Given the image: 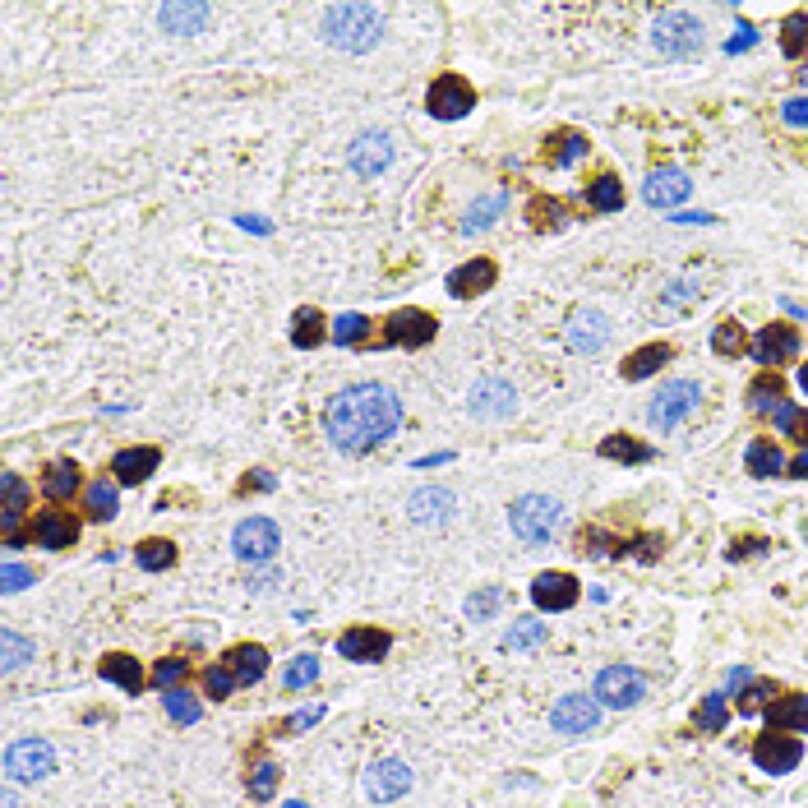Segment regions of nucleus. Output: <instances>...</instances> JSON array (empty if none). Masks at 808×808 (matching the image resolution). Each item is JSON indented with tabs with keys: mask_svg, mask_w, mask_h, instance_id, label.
I'll list each match as a JSON object with an SVG mask.
<instances>
[{
	"mask_svg": "<svg viewBox=\"0 0 808 808\" xmlns=\"http://www.w3.org/2000/svg\"><path fill=\"white\" fill-rule=\"evenodd\" d=\"M162 707H167L171 721H181V725H194V721H199V702H194L190 693H185V688H167Z\"/></svg>",
	"mask_w": 808,
	"mask_h": 808,
	"instance_id": "nucleus-45",
	"label": "nucleus"
},
{
	"mask_svg": "<svg viewBox=\"0 0 808 808\" xmlns=\"http://www.w3.org/2000/svg\"><path fill=\"white\" fill-rule=\"evenodd\" d=\"M772 693H776V688L767 684V679H758V684H748L744 693H739V712H748V716H753V712H767V707H772V702H767V698H772Z\"/></svg>",
	"mask_w": 808,
	"mask_h": 808,
	"instance_id": "nucleus-51",
	"label": "nucleus"
},
{
	"mask_svg": "<svg viewBox=\"0 0 808 808\" xmlns=\"http://www.w3.org/2000/svg\"><path fill=\"white\" fill-rule=\"evenodd\" d=\"M365 328H370V319H365V314H342L338 324H333V342H342V347H356V342L365 338Z\"/></svg>",
	"mask_w": 808,
	"mask_h": 808,
	"instance_id": "nucleus-50",
	"label": "nucleus"
},
{
	"mask_svg": "<svg viewBox=\"0 0 808 808\" xmlns=\"http://www.w3.org/2000/svg\"><path fill=\"white\" fill-rule=\"evenodd\" d=\"M319 716H324V707H310V712L291 716V721H287V735H296V730H305V725H314V721H319Z\"/></svg>",
	"mask_w": 808,
	"mask_h": 808,
	"instance_id": "nucleus-58",
	"label": "nucleus"
},
{
	"mask_svg": "<svg viewBox=\"0 0 808 808\" xmlns=\"http://www.w3.org/2000/svg\"><path fill=\"white\" fill-rule=\"evenodd\" d=\"M601 458H610V462H647L652 458V448L638 444L633 435H610V439H601Z\"/></svg>",
	"mask_w": 808,
	"mask_h": 808,
	"instance_id": "nucleus-38",
	"label": "nucleus"
},
{
	"mask_svg": "<svg viewBox=\"0 0 808 808\" xmlns=\"http://www.w3.org/2000/svg\"><path fill=\"white\" fill-rule=\"evenodd\" d=\"M767 721H772V730H781V735H808V698H799V693L776 698L772 707H767Z\"/></svg>",
	"mask_w": 808,
	"mask_h": 808,
	"instance_id": "nucleus-25",
	"label": "nucleus"
},
{
	"mask_svg": "<svg viewBox=\"0 0 808 808\" xmlns=\"http://www.w3.org/2000/svg\"><path fill=\"white\" fill-rule=\"evenodd\" d=\"M527 218H531V227L536 231H555L559 222H564V204H559V199H531Z\"/></svg>",
	"mask_w": 808,
	"mask_h": 808,
	"instance_id": "nucleus-43",
	"label": "nucleus"
},
{
	"mask_svg": "<svg viewBox=\"0 0 808 808\" xmlns=\"http://www.w3.org/2000/svg\"><path fill=\"white\" fill-rule=\"evenodd\" d=\"M748 347V333L739 319H721V324L712 328V351L716 356H739V351Z\"/></svg>",
	"mask_w": 808,
	"mask_h": 808,
	"instance_id": "nucleus-39",
	"label": "nucleus"
},
{
	"mask_svg": "<svg viewBox=\"0 0 808 808\" xmlns=\"http://www.w3.org/2000/svg\"><path fill=\"white\" fill-rule=\"evenodd\" d=\"M753 762H758V772H772V776H785L795 772L799 762H804V744H799L795 735H781V730H767V735L753 744Z\"/></svg>",
	"mask_w": 808,
	"mask_h": 808,
	"instance_id": "nucleus-11",
	"label": "nucleus"
},
{
	"mask_svg": "<svg viewBox=\"0 0 808 808\" xmlns=\"http://www.w3.org/2000/svg\"><path fill=\"white\" fill-rule=\"evenodd\" d=\"M499 601H504V591H499V587H485V591H476V596L467 601V615H471V619H490V615L499 610Z\"/></svg>",
	"mask_w": 808,
	"mask_h": 808,
	"instance_id": "nucleus-53",
	"label": "nucleus"
},
{
	"mask_svg": "<svg viewBox=\"0 0 808 808\" xmlns=\"http://www.w3.org/2000/svg\"><path fill=\"white\" fill-rule=\"evenodd\" d=\"M333 328H328V319H324V310H314V305H301V310L291 314V342L301 351H314L319 342L328 338Z\"/></svg>",
	"mask_w": 808,
	"mask_h": 808,
	"instance_id": "nucleus-26",
	"label": "nucleus"
},
{
	"mask_svg": "<svg viewBox=\"0 0 808 808\" xmlns=\"http://www.w3.org/2000/svg\"><path fill=\"white\" fill-rule=\"evenodd\" d=\"M33 541L42 550H70L79 541V518L65 513V508H42L33 518Z\"/></svg>",
	"mask_w": 808,
	"mask_h": 808,
	"instance_id": "nucleus-16",
	"label": "nucleus"
},
{
	"mask_svg": "<svg viewBox=\"0 0 808 808\" xmlns=\"http://www.w3.org/2000/svg\"><path fill=\"white\" fill-rule=\"evenodd\" d=\"M425 107H430L435 121H462L476 107V93H471V84L462 74H439L430 84V93H425Z\"/></svg>",
	"mask_w": 808,
	"mask_h": 808,
	"instance_id": "nucleus-5",
	"label": "nucleus"
},
{
	"mask_svg": "<svg viewBox=\"0 0 808 808\" xmlns=\"http://www.w3.org/2000/svg\"><path fill=\"white\" fill-rule=\"evenodd\" d=\"M97 670H102L107 684L125 688V693H139V688H144V665L134 661V656H125V652H107Z\"/></svg>",
	"mask_w": 808,
	"mask_h": 808,
	"instance_id": "nucleus-28",
	"label": "nucleus"
},
{
	"mask_svg": "<svg viewBox=\"0 0 808 808\" xmlns=\"http://www.w3.org/2000/svg\"><path fill=\"white\" fill-rule=\"evenodd\" d=\"M688 190H693V181H688L684 171L661 167V171H652V176H647V185H642V199H647L652 208H675V204H684V199H688Z\"/></svg>",
	"mask_w": 808,
	"mask_h": 808,
	"instance_id": "nucleus-20",
	"label": "nucleus"
},
{
	"mask_svg": "<svg viewBox=\"0 0 808 808\" xmlns=\"http://www.w3.org/2000/svg\"><path fill=\"white\" fill-rule=\"evenodd\" d=\"M698 730H725V693H707L698 707Z\"/></svg>",
	"mask_w": 808,
	"mask_h": 808,
	"instance_id": "nucleus-49",
	"label": "nucleus"
},
{
	"mask_svg": "<svg viewBox=\"0 0 808 808\" xmlns=\"http://www.w3.org/2000/svg\"><path fill=\"white\" fill-rule=\"evenodd\" d=\"M790 476H799V481H808V448H799V458L790 462Z\"/></svg>",
	"mask_w": 808,
	"mask_h": 808,
	"instance_id": "nucleus-60",
	"label": "nucleus"
},
{
	"mask_svg": "<svg viewBox=\"0 0 808 808\" xmlns=\"http://www.w3.org/2000/svg\"><path fill=\"white\" fill-rule=\"evenodd\" d=\"M116 504H121V499H116V485H111L107 476H102V481H93V485H88L84 508H88V518H93V522H107V518H116Z\"/></svg>",
	"mask_w": 808,
	"mask_h": 808,
	"instance_id": "nucleus-35",
	"label": "nucleus"
},
{
	"mask_svg": "<svg viewBox=\"0 0 808 808\" xmlns=\"http://www.w3.org/2000/svg\"><path fill=\"white\" fill-rule=\"evenodd\" d=\"M398 425L402 402L388 384H351L324 407V430L342 453H365V448L384 444Z\"/></svg>",
	"mask_w": 808,
	"mask_h": 808,
	"instance_id": "nucleus-1",
	"label": "nucleus"
},
{
	"mask_svg": "<svg viewBox=\"0 0 808 808\" xmlns=\"http://www.w3.org/2000/svg\"><path fill=\"white\" fill-rule=\"evenodd\" d=\"M213 19V5H162L157 10V24L167 28V33H199V28Z\"/></svg>",
	"mask_w": 808,
	"mask_h": 808,
	"instance_id": "nucleus-27",
	"label": "nucleus"
},
{
	"mask_svg": "<svg viewBox=\"0 0 808 808\" xmlns=\"http://www.w3.org/2000/svg\"><path fill=\"white\" fill-rule=\"evenodd\" d=\"M134 564L144 568V573H167V568L176 564V545H171L167 536H153V541H144L134 550Z\"/></svg>",
	"mask_w": 808,
	"mask_h": 808,
	"instance_id": "nucleus-34",
	"label": "nucleus"
},
{
	"mask_svg": "<svg viewBox=\"0 0 808 808\" xmlns=\"http://www.w3.org/2000/svg\"><path fill=\"white\" fill-rule=\"evenodd\" d=\"M185 675H190V661H181V656H162V661L153 665V684L167 693V688H181Z\"/></svg>",
	"mask_w": 808,
	"mask_h": 808,
	"instance_id": "nucleus-44",
	"label": "nucleus"
},
{
	"mask_svg": "<svg viewBox=\"0 0 808 808\" xmlns=\"http://www.w3.org/2000/svg\"><path fill=\"white\" fill-rule=\"evenodd\" d=\"M656 51L661 56H670V61H693L702 51V24L693 19V14L684 10H670L656 19V33H652Z\"/></svg>",
	"mask_w": 808,
	"mask_h": 808,
	"instance_id": "nucleus-3",
	"label": "nucleus"
},
{
	"mask_svg": "<svg viewBox=\"0 0 808 808\" xmlns=\"http://www.w3.org/2000/svg\"><path fill=\"white\" fill-rule=\"evenodd\" d=\"M42 490H47V499H70L74 490H79V467H74L70 458H61V462H51L47 467V476H42Z\"/></svg>",
	"mask_w": 808,
	"mask_h": 808,
	"instance_id": "nucleus-32",
	"label": "nucleus"
},
{
	"mask_svg": "<svg viewBox=\"0 0 808 808\" xmlns=\"http://www.w3.org/2000/svg\"><path fill=\"white\" fill-rule=\"evenodd\" d=\"M753 42H758V37H753V28H739V37H730V42H725V51H748Z\"/></svg>",
	"mask_w": 808,
	"mask_h": 808,
	"instance_id": "nucleus-59",
	"label": "nucleus"
},
{
	"mask_svg": "<svg viewBox=\"0 0 808 808\" xmlns=\"http://www.w3.org/2000/svg\"><path fill=\"white\" fill-rule=\"evenodd\" d=\"M435 333H439L435 314L416 310V305L393 310L384 319V347H425V342H435Z\"/></svg>",
	"mask_w": 808,
	"mask_h": 808,
	"instance_id": "nucleus-6",
	"label": "nucleus"
},
{
	"mask_svg": "<svg viewBox=\"0 0 808 808\" xmlns=\"http://www.w3.org/2000/svg\"><path fill=\"white\" fill-rule=\"evenodd\" d=\"M591 698L601 702V707H638L642 698H647V684H642L638 670H628V665H610V670H601L596 675V693Z\"/></svg>",
	"mask_w": 808,
	"mask_h": 808,
	"instance_id": "nucleus-8",
	"label": "nucleus"
},
{
	"mask_svg": "<svg viewBox=\"0 0 808 808\" xmlns=\"http://www.w3.org/2000/svg\"><path fill=\"white\" fill-rule=\"evenodd\" d=\"M347 162H351V171L356 176H379V171L393 162V139L388 134H361L356 144H351V153H347Z\"/></svg>",
	"mask_w": 808,
	"mask_h": 808,
	"instance_id": "nucleus-19",
	"label": "nucleus"
},
{
	"mask_svg": "<svg viewBox=\"0 0 808 808\" xmlns=\"http://www.w3.org/2000/svg\"><path fill=\"white\" fill-rule=\"evenodd\" d=\"M338 652L347 656V661H356V665H374V661H384V656L393 652V638H388L384 628L361 624V628H347V633H342Z\"/></svg>",
	"mask_w": 808,
	"mask_h": 808,
	"instance_id": "nucleus-15",
	"label": "nucleus"
},
{
	"mask_svg": "<svg viewBox=\"0 0 808 808\" xmlns=\"http://www.w3.org/2000/svg\"><path fill=\"white\" fill-rule=\"evenodd\" d=\"M559 513H564V508H559L550 495H522L518 504L508 508V522H513V531H518L522 541L541 545L559 531Z\"/></svg>",
	"mask_w": 808,
	"mask_h": 808,
	"instance_id": "nucleus-4",
	"label": "nucleus"
},
{
	"mask_svg": "<svg viewBox=\"0 0 808 808\" xmlns=\"http://www.w3.org/2000/svg\"><path fill=\"white\" fill-rule=\"evenodd\" d=\"M661 365H670V347L665 342H647V347H638L624 361V379H652Z\"/></svg>",
	"mask_w": 808,
	"mask_h": 808,
	"instance_id": "nucleus-31",
	"label": "nucleus"
},
{
	"mask_svg": "<svg viewBox=\"0 0 808 808\" xmlns=\"http://www.w3.org/2000/svg\"><path fill=\"white\" fill-rule=\"evenodd\" d=\"M287 808H305V804H287Z\"/></svg>",
	"mask_w": 808,
	"mask_h": 808,
	"instance_id": "nucleus-64",
	"label": "nucleus"
},
{
	"mask_svg": "<svg viewBox=\"0 0 808 808\" xmlns=\"http://www.w3.org/2000/svg\"><path fill=\"white\" fill-rule=\"evenodd\" d=\"M605 342H610V319L601 310H578L568 319V347L578 356H596Z\"/></svg>",
	"mask_w": 808,
	"mask_h": 808,
	"instance_id": "nucleus-17",
	"label": "nucleus"
},
{
	"mask_svg": "<svg viewBox=\"0 0 808 808\" xmlns=\"http://www.w3.org/2000/svg\"><path fill=\"white\" fill-rule=\"evenodd\" d=\"M531 601L541 605V610H550V615L573 610L578 605V578L573 573H541V578L531 582Z\"/></svg>",
	"mask_w": 808,
	"mask_h": 808,
	"instance_id": "nucleus-18",
	"label": "nucleus"
},
{
	"mask_svg": "<svg viewBox=\"0 0 808 808\" xmlns=\"http://www.w3.org/2000/svg\"><path fill=\"white\" fill-rule=\"evenodd\" d=\"M5 772L19 776V781H42V776L56 772V748L47 739H19V744L5 748Z\"/></svg>",
	"mask_w": 808,
	"mask_h": 808,
	"instance_id": "nucleus-9",
	"label": "nucleus"
},
{
	"mask_svg": "<svg viewBox=\"0 0 808 808\" xmlns=\"http://www.w3.org/2000/svg\"><path fill=\"white\" fill-rule=\"evenodd\" d=\"M772 425L781 430V435H795L799 444L808 448V411H799L795 402H785V398L776 402V407H772Z\"/></svg>",
	"mask_w": 808,
	"mask_h": 808,
	"instance_id": "nucleus-37",
	"label": "nucleus"
},
{
	"mask_svg": "<svg viewBox=\"0 0 808 808\" xmlns=\"http://www.w3.org/2000/svg\"><path fill=\"white\" fill-rule=\"evenodd\" d=\"M499 208H504V199H499V194H495V199H481V204H476V208H471V213H467V222H462V231L490 227V222H495V213H499Z\"/></svg>",
	"mask_w": 808,
	"mask_h": 808,
	"instance_id": "nucleus-54",
	"label": "nucleus"
},
{
	"mask_svg": "<svg viewBox=\"0 0 808 808\" xmlns=\"http://www.w3.org/2000/svg\"><path fill=\"white\" fill-rule=\"evenodd\" d=\"M582 153H587V134H578V130H559L555 139H545V162H555V167L578 162Z\"/></svg>",
	"mask_w": 808,
	"mask_h": 808,
	"instance_id": "nucleus-33",
	"label": "nucleus"
},
{
	"mask_svg": "<svg viewBox=\"0 0 808 808\" xmlns=\"http://www.w3.org/2000/svg\"><path fill=\"white\" fill-rule=\"evenodd\" d=\"M231 684H236V675H231V665H213V670H204V693L213 702H222L231 693Z\"/></svg>",
	"mask_w": 808,
	"mask_h": 808,
	"instance_id": "nucleus-52",
	"label": "nucleus"
},
{
	"mask_svg": "<svg viewBox=\"0 0 808 808\" xmlns=\"http://www.w3.org/2000/svg\"><path fill=\"white\" fill-rule=\"evenodd\" d=\"M411 790V767L398 758H384L374 762L370 772H365V799H374V804H388V799H402Z\"/></svg>",
	"mask_w": 808,
	"mask_h": 808,
	"instance_id": "nucleus-14",
	"label": "nucleus"
},
{
	"mask_svg": "<svg viewBox=\"0 0 808 808\" xmlns=\"http://www.w3.org/2000/svg\"><path fill=\"white\" fill-rule=\"evenodd\" d=\"M0 647H5V670H19L24 661H33V642L19 638L14 628H5V633H0Z\"/></svg>",
	"mask_w": 808,
	"mask_h": 808,
	"instance_id": "nucleus-47",
	"label": "nucleus"
},
{
	"mask_svg": "<svg viewBox=\"0 0 808 808\" xmlns=\"http://www.w3.org/2000/svg\"><path fill=\"white\" fill-rule=\"evenodd\" d=\"M550 638V628L536 624V619H518V624L508 628L504 647H513V652H527V647H541V642Z\"/></svg>",
	"mask_w": 808,
	"mask_h": 808,
	"instance_id": "nucleus-41",
	"label": "nucleus"
},
{
	"mask_svg": "<svg viewBox=\"0 0 808 808\" xmlns=\"http://www.w3.org/2000/svg\"><path fill=\"white\" fill-rule=\"evenodd\" d=\"M499 278V268L490 264V259H467V264H458L453 273H448V291L458 296V301H471V296H481V291H490Z\"/></svg>",
	"mask_w": 808,
	"mask_h": 808,
	"instance_id": "nucleus-21",
	"label": "nucleus"
},
{
	"mask_svg": "<svg viewBox=\"0 0 808 808\" xmlns=\"http://www.w3.org/2000/svg\"><path fill=\"white\" fill-rule=\"evenodd\" d=\"M314 679H319V656H296V661L287 665L282 684H287V693H296V688H310Z\"/></svg>",
	"mask_w": 808,
	"mask_h": 808,
	"instance_id": "nucleus-46",
	"label": "nucleus"
},
{
	"mask_svg": "<svg viewBox=\"0 0 808 808\" xmlns=\"http://www.w3.org/2000/svg\"><path fill=\"white\" fill-rule=\"evenodd\" d=\"M693 296H698V291L688 287V282H679V287H670V296H665V310H675V305H688Z\"/></svg>",
	"mask_w": 808,
	"mask_h": 808,
	"instance_id": "nucleus-57",
	"label": "nucleus"
},
{
	"mask_svg": "<svg viewBox=\"0 0 808 808\" xmlns=\"http://www.w3.org/2000/svg\"><path fill=\"white\" fill-rule=\"evenodd\" d=\"M282 772H278V762H259L250 772V795L254 799H273V790H278Z\"/></svg>",
	"mask_w": 808,
	"mask_h": 808,
	"instance_id": "nucleus-48",
	"label": "nucleus"
},
{
	"mask_svg": "<svg viewBox=\"0 0 808 808\" xmlns=\"http://www.w3.org/2000/svg\"><path fill=\"white\" fill-rule=\"evenodd\" d=\"M799 388L808 393V365H799Z\"/></svg>",
	"mask_w": 808,
	"mask_h": 808,
	"instance_id": "nucleus-63",
	"label": "nucleus"
},
{
	"mask_svg": "<svg viewBox=\"0 0 808 808\" xmlns=\"http://www.w3.org/2000/svg\"><path fill=\"white\" fill-rule=\"evenodd\" d=\"M157 462H162V453H157V448H144V444H139V448H121V453L111 458V476H116L121 485H144L148 476L157 471Z\"/></svg>",
	"mask_w": 808,
	"mask_h": 808,
	"instance_id": "nucleus-22",
	"label": "nucleus"
},
{
	"mask_svg": "<svg viewBox=\"0 0 808 808\" xmlns=\"http://www.w3.org/2000/svg\"><path fill=\"white\" fill-rule=\"evenodd\" d=\"M550 725L559 735H587V730L601 725V702L587 698V693H568V698H559L550 707Z\"/></svg>",
	"mask_w": 808,
	"mask_h": 808,
	"instance_id": "nucleus-12",
	"label": "nucleus"
},
{
	"mask_svg": "<svg viewBox=\"0 0 808 808\" xmlns=\"http://www.w3.org/2000/svg\"><path fill=\"white\" fill-rule=\"evenodd\" d=\"M744 467H748V476L772 481V476H781L785 458H781V448H776L772 439H753V444H748V453H744Z\"/></svg>",
	"mask_w": 808,
	"mask_h": 808,
	"instance_id": "nucleus-30",
	"label": "nucleus"
},
{
	"mask_svg": "<svg viewBox=\"0 0 808 808\" xmlns=\"http://www.w3.org/2000/svg\"><path fill=\"white\" fill-rule=\"evenodd\" d=\"M656 545H661L656 536H642V541H638V555H642V559H656Z\"/></svg>",
	"mask_w": 808,
	"mask_h": 808,
	"instance_id": "nucleus-61",
	"label": "nucleus"
},
{
	"mask_svg": "<svg viewBox=\"0 0 808 808\" xmlns=\"http://www.w3.org/2000/svg\"><path fill=\"white\" fill-rule=\"evenodd\" d=\"M748 402H753V411H772L776 402H781V379H776V370H762L758 379H753Z\"/></svg>",
	"mask_w": 808,
	"mask_h": 808,
	"instance_id": "nucleus-42",
	"label": "nucleus"
},
{
	"mask_svg": "<svg viewBox=\"0 0 808 808\" xmlns=\"http://www.w3.org/2000/svg\"><path fill=\"white\" fill-rule=\"evenodd\" d=\"M407 513H411V522H421V527L448 522V513H453V495L439 490V485H425V490H416V495L407 499Z\"/></svg>",
	"mask_w": 808,
	"mask_h": 808,
	"instance_id": "nucleus-23",
	"label": "nucleus"
},
{
	"mask_svg": "<svg viewBox=\"0 0 808 808\" xmlns=\"http://www.w3.org/2000/svg\"><path fill=\"white\" fill-rule=\"evenodd\" d=\"M379 33H384V10L379 5H333L324 14V42L338 51H351V56L370 51L379 42Z\"/></svg>",
	"mask_w": 808,
	"mask_h": 808,
	"instance_id": "nucleus-2",
	"label": "nucleus"
},
{
	"mask_svg": "<svg viewBox=\"0 0 808 808\" xmlns=\"http://www.w3.org/2000/svg\"><path fill=\"white\" fill-rule=\"evenodd\" d=\"M675 222H716V218H712V213H679Z\"/></svg>",
	"mask_w": 808,
	"mask_h": 808,
	"instance_id": "nucleus-62",
	"label": "nucleus"
},
{
	"mask_svg": "<svg viewBox=\"0 0 808 808\" xmlns=\"http://www.w3.org/2000/svg\"><path fill=\"white\" fill-rule=\"evenodd\" d=\"M781 51L790 56V61H799L808 51V14H790L781 28Z\"/></svg>",
	"mask_w": 808,
	"mask_h": 808,
	"instance_id": "nucleus-40",
	"label": "nucleus"
},
{
	"mask_svg": "<svg viewBox=\"0 0 808 808\" xmlns=\"http://www.w3.org/2000/svg\"><path fill=\"white\" fill-rule=\"evenodd\" d=\"M513 402H518L513 398V384H504V379H481L476 393H471V411H476V416H490V421L508 416Z\"/></svg>",
	"mask_w": 808,
	"mask_h": 808,
	"instance_id": "nucleus-24",
	"label": "nucleus"
},
{
	"mask_svg": "<svg viewBox=\"0 0 808 808\" xmlns=\"http://www.w3.org/2000/svg\"><path fill=\"white\" fill-rule=\"evenodd\" d=\"M781 121L785 125H808V97H790L781 107Z\"/></svg>",
	"mask_w": 808,
	"mask_h": 808,
	"instance_id": "nucleus-56",
	"label": "nucleus"
},
{
	"mask_svg": "<svg viewBox=\"0 0 808 808\" xmlns=\"http://www.w3.org/2000/svg\"><path fill=\"white\" fill-rule=\"evenodd\" d=\"M753 361L762 365V370H776V365H785V361H795L799 356V328H790V324H767L753 338Z\"/></svg>",
	"mask_w": 808,
	"mask_h": 808,
	"instance_id": "nucleus-13",
	"label": "nucleus"
},
{
	"mask_svg": "<svg viewBox=\"0 0 808 808\" xmlns=\"http://www.w3.org/2000/svg\"><path fill=\"white\" fill-rule=\"evenodd\" d=\"M278 522L273 518H245L241 527H236V536H231V550H236V559H245V564H264V559L278 555Z\"/></svg>",
	"mask_w": 808,
	"mask_h": 808,
	"instance_id": "nucleus-7",
	"label": "nucleus"
},
{
	"mask_svg": "<svg viewBox=\"0 0 808 808\" xmlns=\"http://www.w3.org/2000/svg\"><path fill=\"white\" fill-rule=\"evenodd\" d=\"M587 204L596 208V213H615V208H624V185H619L615 176H596V181L587 185Z\"/></svg>",
	"mask_w": 808,
	"mask_h": 808,
	"instance_id": "nucleus-36",
	"label": "nucleus"
},
{
	"mask_svg": "<svg viewBox=\"0 0 808 808\" xmlns=\"http://www.w3.org/2000/svg\"><path fill=\"white\" fill-rule=\"evenodd\" d=\"M0 582H5V591H24V587H33V568L5 564V568H0Z\"/></svg>",
	"mask_w": 808,
	"mask_h": 808,
	"instance_id": "nucleus-55",
	"label": "nucleus"
},
{
	"mask_svg": "<svg viewBox=\"0 0 808 808\" xmlns=\"http://www.w3.org/2000/svg\"><path fill=\"white\" fill-rule=\"evenodd\" d=\"M227 665L241 684H254V679L268 675V652L264 647H254V642H241V647H231L227 652Z\"/></svg>",
	"mask_w": 808,
	"mask_h": 808,
	"instance_id": "nucleus-29",
	"label": "nucleus"
},
{
	"mask_svg": "<svg viewBox=\"0 0 808 808\" xmlns=\"http://www.w3.org/2000/svg\"><path fill=\"white\" fill-rule=\"evenodd\" d=\"M702 402V388L693 384V379H675V384H665L661 393L652 398V407H647V416H652V425H661V430H670V425H679L688 416V411Z\"/></svg>",
	"mask_w": 808,
	"mask_h": 808,
	"instance_id": "nucleus-10",
	"label": "nucleus"
}]
</instances>
